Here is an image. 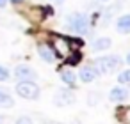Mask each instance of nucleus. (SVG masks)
Wrapping results in <instances>:
<instances>
[{"instance_id":"nucleus-1","label":"nucleus","mask_w":130,"mask_h":124,"mask_svg":"<svg viewBox=\"0 0 130 124\" xmlns=\"http://www.w3.org/2000/svg\"><path fill=\"white\" fill-rule=\"evenodd\" d=\"M121 66V59L116 57V55H103V57H98L94 60V69L96 73H114L116 69H119Z\"/></svg>"},{"instance_id":"nucleus-2","label":"nucleus","mask_w":130,"mask_h":124,"mask_svg":"<svg viewBox=\"0 0 130 124\" xmlns=\"http://www.w3.org/2000/svg\"><path fill=\"white\" fill-rule=\"evenodd\" d=\"M16 92L20 97H25V99L39 97V87L34 83V80H20V83L16 85Z\"/></svg>"},{"instance_id":"nucleus-3","label":"nucleus","mask_w":130,"mask_h":124,"mask_svg":"<svg viewBox=\"0 0 130 124\" xmlns=\"http://www.w3.org/2000/svg\"><path fill=\"white\" fill-rule=\"evenodd\" d=\"M68 27L75 32V34H86L89 30V20L86 14L82 13H73L70 18H68Z\"/></svg>"},{"instance_id":"nucleus-4","label":"nucleus","mask_w":130,"mask_h":124,"mask_svg":"<svg viewBox=\"0 0 130 124\" xmlns=\"http://www.w3.org/2000/svg\"><path fill=\"white\" fill-rule=\"evenodd\" d=\"M73 101H75V97H73L71 90H68V89H61V90L55 92L54 103H55L57 106H66V105H71Z\"/></svg>"},{"instance_id":"nucleus-5","label":"nucleus","mask_w":130,"mask_h":124,"mask_svg":"<svg viewBox=\"0 0 130 124\" xmlns=\"http://www.w3.org/2000/svg\"><path fill=\"white\" fill-rule=\"evenodd\" d=\"M14 76L18 78V80H36V71L32 69V67H29V66H18L16 69H14Z\"/></svg>"},{"instance_id":"nucleus-6","label":"nucleus","mask_w":130,"mask_h":124,"mask_svg":"<svg viewBox=\"0 0 130 124\" xmlns=\"http://www.w3.org/2000/svg\"><path fill=\"white\" fill-rule=\"evenodd\" d=\"M38 53H39V57H41L45 62H48V64H52V62L57 59V55H55V52L52 50L50 44H39V46H38Z\"/></svg>"},{"instance_id":"nucleus-7","label":"nucleus","mask_w":130,"mask_h":124,"mask_svg":"<svg viewBox=\"0 0 130 124\" xmlns=\"http://www.w3.org/2000/svg\"><path fill=\"white\" fill-rule=\"evenodd\" d=\"M126 97H128V90H126L125 87H114V89L110 90V94H109V99H110L112 103L125 101Z\"/></svg>"},{"instance_id":"nucleus-8","label":"nucleus","mask_w":130,"mask_h":124,"mask_svg":"<svg viewBox=\"0 0 130 124\" xmlns=\"http://www.w3.org/2000/svg\"><path fill=\"white\" fill-rule=\"evenodd\" d=\"M116 30L119 34H130V14H123L116 21Z\"/></svg>"},{"instance_id":"nucleus-9","label":"nucleus","mask_w":130,"mask_h":124,"mask_svg":"<svg viewBox=\"0 0 130 124\" xmlns=\"http://www.w3.org/2000/svg\"><path fill=\"white\" fill-rule=\"evenodd\" d=\"M96 75H98V73H96V69L87 66V67H84V69L80 71V80H82L84 83H89V82H93V80L96 78Z\"/></svg>"},{"instance_id":"nucleus-10","label":"nucleus","mask_w":130,"mask_h":124,"mask_svg":"<svg viewBox=\"0 0 130 124\" xmlns=\"http://www.w3.org/2000/svg\"><path fill=\"white\" fill-rule=\"evenodd\" d=\"M109 46H110V39L109 37H98V39L93 41V50H96V52L107 50Z\"/></svg>"},{"instance_id":"nucleus-11","label":"nucleus","mask_w":130,"mask_h":124,"mask_svg":"<svg viewBox=\"0 0 130 124\" xmlns=\"http://www.w3.org/2000/svg\"><path fill=\"white\" fill-rule=\"evenodd\" d=\"M13 105H14V99H13L7 92L0 90V106H4V108H11Z\"/></svg>"},{"instance_id":"nucleus-12","label":"nucleus","mask_w":130,"mask_h":124,"mask_svg":"<svg viewBox=\"0 0 130 124\" xmlns=\"http://www.w3.org/2000/svg\"><path fill=\"white\" fill-rule=\"evenodd\" d=\"M61 80L68 85H75V73H71L70 69H62L61 71Z\"/></svg>"},{"instance_id":"nucleus-13","label":"nucleus","mask_w":130,"mask_h":124,"mask_svg":"<svg viewBox=\"0 0 130 124\" xmlns=\"http://www.w3.org/2000/svg\"><path fill=\"white\" fill-rule=\"evenodd\" d=\"M118 82L121 83V85H130V69H125V71H121L119 75H118Z\"/></svg>"},{"instance_id":"nucleus-14","label":"nucleus","mask_w":130,"mask_h":124,"mask_svg":"<svg viewBox=\"0 0 130 124\" xmlns=\"http://www.w3.org/2000/svg\"><path fill=\"white\" fill-rule=\"evenodd\" d=\"M9 78V71H7V67H4L2 64H0V82H6Z\"/></svg>"},{"instance_id":"nucleus-15","label":"nucleus","mask_w":130,"mask_h":124,"mask_svg":"<svg viewBox=\"0 0 130 124\" xmlns=\"http://www.w3.org/2000/svg\"><path fill=\"white\" fill-rule=\"evenodd\" d=\"M16 124H34V122H32V119H30V117H27V115H23V117H18V120H16Z\"/></svg>"},{"instance_id":"nucleus-16","label":"nucleus","mask_w":130,"mask_h":124,"mask_svg":"<svg viewBox=\"0 0 130 124\" xmlns=\"http://www.w3.org/2000/svg\"><path fill=\"white\" fill-rule=\"evenodd\" d=\"M80 60V53H75V57H71L70 60H68V64H77Z\"/></svg>"},{"instance_id":"nucleus-17","label":"nucleus","mask_w":130,"mask_h":124,"mask_svg":"<svg viewBox=\"0 0 130 124\" xmlns=\"http://www.w3.org/2000/svg\"><path fill=\"white\" fill-rule=\"evenodd\" d=\"M6 4H7V0H0V7H4Z\"/></svg>"},{"instance_id":"nucleus-18","label":"nucleus","mask_w":130,"mask_h":124,"mask_svg":"<svg viewBox=\"0 0 130 124\" xmlns=\"http://www.w3.org/2000/svg\"><path fill=\"white\" fill-rule=\"evenodd\" d=\"M126 62H128V64H130V53H128V55H126Z\"/></svg>"},{"instance_id":"nucleus-19","label":"nucleus","mask_w":130,"mask_h":124,"mask_svg":"<svg viewBox=\"0 0 130 124\" xmlns=\"http://www.w3.org/2000/svg\"><path fill=\"white\" fill-rule=\"evenodd\" d=\"M11 2H14V4H18V2H22V0H11Z\"/></svg>"},{"instance_id":"nucleus-20","label":"nucleus","mask_w":130,"mask_h":124,"mask_svg":"<svg viewBox=\"0 0 130 124\" xmlns=\"http://www.w3.org/2000/svg\"><path fill=\"white\" fill-rule=\"evenodd\" d=\"M2 122H4V119H2V117H0V124H2Z\"/></svg>"},{"instance_id":"nucleus-21","label":"nucleus","mask_w":130,"mask_h":124,"mask_svg":"<svg viewBox=\"0 0 130 124\" xmlns=\"http://www.w3.org/2000/svg\"><path fill=\"white\" fill-rule=\"evenodd\" d=\"M103 2H105V0H103Z\"/></svg>"}]
</instances>
